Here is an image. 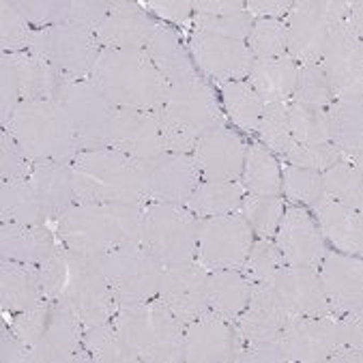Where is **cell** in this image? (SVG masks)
<instances>
[{
	"mask_svg": "<svg viewBox=\"0 0 363 363\" xmlns=\"http://www.w3.org/2000/svg\"><path fill=\"white\" fill-rule=\"evenodd\" d=\"M147 202L74 204L54 226L58 243L71 252L97 256L142 241V213Z\"/></svg>",
	"mask_w": 363,
	"mask_h": 363,
	"instance_id": "obj_1",
	"label": "cell"
},
{
	"mask_svg": "<svg viewBox=\"0 0 363 363\" xmlns=\"http://www.w3.org/2000/svg\"><path fill=\"white\" fill-rule=\"evenodd\" d=\"M116 108L155 112L164 108L170 84L144 50L101 48L89 76Z\"/></svg>",
	"mask_w": 363,
	"mask_h": 363,
	"instance_id": "obj_2",
	"label": "cell"
},
{
	"mask_svg": "<svg viewBox=\"0 0 363 363\" xmlns=\"http://www.w3.org/2000/svg\"><path fill=\"white\" fill-rule=\"evenodd\" d=\"M125 363H179L185 327L155 297L147 303L118 308L112 316Z\"/></svg>",
	"mask_w": 363,
	"mask_h": 363,
	"instance_id": "obj_3",
	"label": "cell"
},
{
	"mask_svg": "<svg viewBox=\"0 0 363 363\" xmlns=\"http://www.w3.org/2000/svg\"><path fill=\"white\" fill-rule=\"evenodd\" d=\"M9 327L28 344L37 363L91 361L82 348V323L58 301L43 299L35 308L13 314Z\"/></svg>",
	"mask_w": 363,
	"mask_h": 363,
	"instance_id": "obj_4",
	"label": "cell"
},
{
	"mask_svg": "<svg viewBox=\"0 0 363 363\" xmlns=\"http://www.w3.org/2000/svg\"><path fill=\"white\" fill-rule=\"evenodd\" d=\"M78 204L147 202L140 166L116 149L80 151L71 162Z\"/></svg>",
	"mask_w": 363,
	"mask_h": 363,
	"instance_id": "obj_5",
	"label": "cell"
},
{
	"mask_svg": "<svg viewBox=\"0 0 363 363\" xmlns=\"http://www.w3.org/2000/svg\"><path fill=\"white\" fill-rule=\"evenodd\" d=\"M33 164L65 162L71 164L80 153L74 129L60 104L22 101L5 127Z\"/></svg>",
	"mask_w": 363,
	"mask_h": 363,
	"instance_id": "obj_6",
	"label": "cell"
},
{
	"mask_svg": "<svg viewBox=\"0 0 363 363\" xmlns=\"http://www.w3.org/2000/svg\"><path fill=\"white\" fill-rule=\"evenodd\" d=\"M200 217L187 206L147 202L142 213V245L162 267H174L196 260Z\"/></svg>",
	"mask_w": 363,
	"mask_h": 363,
	"instance_id": "obj_7",
	"label": "cell"
},
{
	"mask_svg": "<svg viewBox=\"0 0 363 363\" xmlns=\"http://www.w3.org/2000/svg\"><path fill=\"white\" fill-rule=\"evenodd\" d=\"M286 361H327L340 344L363 348L361 316H293L279 333Z\"/></svg>",
	"mask_w": 363,
	"mask_h": 363,
	"instance_id": "obj_8",
	"label": "cell"
},
{
	"mask_svg": "<svg viewBox=\"0 0 363 363\" xmlns=\"http://www.w3.org/2000/svg\"><path fill=\"white\" fill-rule=\"evenodd\" d=\"M95 260L110 286L116 310L157 297L164 267L142 243L114 247L97 254Z\"/></svg>",
	"mask_w": 363,
	"mask_h": 363,
	"instance_id": "obj_9",
	"label": "cell"
},
{
	"mask_svg": "<svg viewBox=\"0 0 363 363\" xmlns=\"http://www.w3.org/2000/svg\"><path fill=\"white\" fill-rule=\"evenodd\" d=\"M56 301L74 312L84 329L112 320L116 312L110 286L95 256L71 250H67V277Z\"/></svg>",
	"mask_w": 363,
	"mask_h": 363,
	"instance_id": "obj_10",
	"label": "cell"
},
{
	"mask_svg": "<svg viewBox=\"0 0 363 363\" xmlns=\"http://www.w3.org/2000/svg\"><path fill=\"white\" fill-rule=\"evenodd\" d=\"M28 52L48 60L52 67L62 71L74 80H89L97 62L101 45L93 30L78 24H60L50 28H35Z\"/></svg>",
	"mask_w": 363,
	"mask_h": 363,
	"instance_id": "obj_11",
	"label": "cell"
},
{
	"mask_svg": "<svg viewBox=\"0 0 363 363\" xmlns=\"http://www.w3.org/2000/svg\"><path fill=\"white\" fill-rule=\"evenodd\" d=\"M74 129L78 151L110 149V133L118 108L89 80H76L58 101Z\"/></svg>",
	"mask_w": 363,
	"mask_h": 363,
	"instance_id": "obj_12",
	"label": "cell"
},
{
	"mask_svg": "<svg viewBox=\"0 0 363 363\" xmlns=\"http://www.w3.org/2000/svg\"><path fill=\"white\" fill-rule=\"evenodd\" d=\"M252 243L254 230L241 213L202 217L198 228L196 260L208 273L222 269H241Z\"/></svg>",
	"mask_w": 363,
	"mask_h": 363,
	"instance_id": "obj_13",
	"label": "cell"
},
{
	"mask_svg": "<svg viewBox=\"0 0 363 363\" xmlns=\"http://www.w3.org/2000/svg\"><path fill=\"white\" fill-rule=\"evenodd\" d=\"M162 112L172 125L181 127L196 140L224 125V110L217 95L200 76L170 84Z\"/></svg>",
	"mask_w": 363,
	"mask_h": 363,
	"instance_id": "obj_14",
	"label": "cell"
},
{
	"mask_svg": "<svg viewBox=\"0 0 363 363\" xmlns=\"http://www.w3.org/2000/svg\"><path fill=\"white\" fill-rule=\"evenodd\" d=\"M147 202H166L185 206L200 183V170L191 155L162 153L153 160L138 162Z\"/></svg>",
	"mask_w": 363,
	"mask_h": 363,
	"instance_id": "obj_15",
	"label": "cell"
},
{
	"mask_svg": "<svg viewBox=\"0 0 363 363\" xmlns=\"http://www.w3.org/2000/svg\"><path fill=\"white\" fill-rule=\"evenodd\" d=\"M333 99H361L363 95V48L344 22L331 28L320 58Z\"/></svg>",
	"mask_w": 363,
	"mask_h": 363,
	"instance_id": "obj_16",
	"label": "cell"
},
{
	"mask_svg": "<svg viewBox=\"0 0 363 363\" xmlns=\"http://www.w3.org/2000/svg\"><path fill=\"white\" fill-rule=\"evenodd\" d=\"M187 50L200 74L222 84L245 80L254 60L245 41L208 35L196 28L189 35Z\"/></svg>",
	"mask_w": 363,
	"mask_h": 363,
	"instance_id": "obj_17",
	"label": "cell"
},
{
	"mask_svg": "<svg viewBox=\"0 0 363 363\" xmlns=\"http://www.w3.org/2000/svg\"><path fill=\"white\" fill-rule=\"evenodd\" d=\"M157 299L172 312V316L185 327L208 306V271L198 262H183L166 267L162 273Z\"/></svg>",
	"mask_w": 363,
	"mask_h": 363,
	"instance_id": "obj_18",
	"label": "cell"
},
{
	"mask_svg": "<svg viewBox=\"0 0 363 363\" xmlns=\"http://www.w3.org/2000/svg\"><path fill=\"white\" fill-rule=\"evenodd\" d=\"M241 337L235 323L213 310L202 312L183 331V354L187 363H226L241 350Z\"/></svg>",
	"mask_w": 363,
	"mask_h": 363,
	"instance_id": "obj_19",
	"label": "cell"
},
{
	"mask_svg": "<svg viewBox=\"0 0 363 363\" xmlns=\"http://www.w3.org/2000/svg\"><path fill=\"white\" fill-rule=\"evenodd\" d=\"M318 271L325 299L333 316H361L363 264L359 256L327 252Z\"/></svg>",
	"mask_w": 363,
	"mask_h": 363,
	"instance_id": "obj_20",
	"label": "cell"
},
{
	"mask_svg": "<svg viewBox=\"0 0 363 363\" xmlns=\"http://www.w3.org/2000/svg\"><path fill=\"white\" fill-rule=\"evenodd\" d=\"M275 245L279 247L286 264L310 269H318L329 252L316 220L299 204L284 208L275 233Z\"/></svg>",
	"mask_w": 363,
	"mask_h": 363,
	"instance_id": "obj_21",
	"label": "cell"
},
{
	"mask_svg": "<svg viewBox=\"0 0 363 363\" xmlns=\"http://www.w3.org/2000/svg\"><path fill=\"white\" fill-rule=\"evenodd\" d=\"M286 54L297 65L320 62L333 24L323 16L320 0H297L288 9L286 20Z\"/></svg>",
	"mask_w": 363,
	"mask_h": 363,
	"instance_id": "obj_22",
	"label": "cell"
},
{
	"mask_svg": "<svg viewBox=\"0 0 363 363\" xmlns=\"http://www.w3.org/2000/svg\"><path fill=\"white\" fill-rule=\"evenodd\" d=\"M293 318L290 310L279 299L277 290L271 281L252 284L250 303L235 320V329L241 337V344H260L279 337L286 323Z\"/></svg>",
	"mask_w": 363,
	"mask_h": 363,
	"instance_id": "obj_23",
	"label": "cell"
},
{
	"mask_svg": "<svg viewBox=\"0 0 363 363\" xmlns=\"http://www.w3.org/2000/svg\"><path fill=\"white\" fill-rule=\"evenodd\" d=\"M202 181H241L245 144L226 125L204 133L191 153Z\"/></svg>",
	"mask_w": 363,
	"mask_h": 363,
	"instance_id": "obj_24",
	"label": "cell"
},
{
	"mask_svg": "<svg viewBox=\"0 0 363 363\" xmlns=\"http://www.w3.org/2000/svg\"><path fill=\"white\" fill-rule=\"evenodd\" d=\"M157 26L160 24L138 3L116 0L110 16L95 30V37L106 50H144Z\"/></svg>",
	"mask_w": 363,
	"mask_h": 363,
	"instance_id": "obj_25",
	"label": "cell"
},
{
	"mask_svg": "<svg viewBox=\"0 0 363 363\" xmlns=\"http://www.w3.org/2000/svg\"><path fill=\"white\" fill-rule=\"evenodd\" d=\"M110 147L135 162L153 160L166 153L155 114L129 108H118L116 112L110 133Z\"/></svg>",
	"mask_w": 363,
	"mask_h": 363,
	"instance_id": "obj_26",
	"label": "cell"
},
{
	"mask_svg": "<svg viewBox=\"0 0 363 363\" xmlns=\"http://www.w3.org/2000/svg\"><path fill=\"white\" fill-rule=\"evenodd\" d=\"M271 284L293 316H329L331 314V308L325 299L316 269L284 264L275 273Z\"/></svg>",
	"mask_w": 363,
	"mask_h": 363,
	"instance_id": "obj_27",
	"label": "cell"
},
{
	"mask_svg": "<svg viewBox=\"0 0 363 363\" xmlns=\"http://www.w3.org/2000/svg\"><path fill=\"white\" fill-rule=\"evenodd\" d=\"M314 220L325 237L337 252L359 256L363 252V224L361 211H354L333 198L323 196L314 206Z\"/></svg>",
	"mask_w": 363,
	"mask_h": 363,
	"instance_id": "obj_28",
	"label": "cell"
},
{
	"mask_svg": "<svg viewBox=\"0 0 363 363\" xmlns=\"http://www.w3.org/2000/svg\"><path fill=\"white\" fill-rule=\"evenodd\" d=\"M20 78V93L22 101H60L65 91L76 80L65 76L62 71L52 67L48 60L30 54V52H18L9 54Z\"/></svg>",
	"mask_w": 363,
	"mask_h": 363,
	"instance_id": "obj_29",
	"label": "cell"
},
{
	"mask_svg": "<svg viewBox=\"0 0 363 363\" xmlns=\"http://www.w3.org/2000/svg\"><path fill=\"white\" fill-rule=\"evenodd\" d=\"M56 239V233L50 230L45 224H3V228H0V260L41 264L60 247Z\"/></svg>",
	"mask_w": 363,
	"mask_h": 363,
	"instance_id": "obj_30",
	"label": "cell"
},
{
	"mask_svg": "<svg viewBox=\"0 0 363 363\" xmlns=\"http://www.w3.org/2000/svg\"><path fill=\"white\" fill-rule=\"evenodd\" d=\"M28 183L37 194L48 220L56 222L65 211L78 204L74 191V179H71V164L65 162L35 164Z\"/></svg>",
	"mask_w": 363,
	"mask_h": 363,
	"instance_id": "obj_31",
	"label": "cell"
},
{
	"mask_svg": "<svg viewBox=\"0 0 363 363\" xmlns=\"http://www.w3.org/2000/svg\"><path fill=\"white\" fill-rule=\"evenodd\" d=\"M329 144L344 162L361 166V138H363V101L361 99H333L327 108Z\"/></svg>",
	"mask_w": 363,
	"mask_h": 363,
	"instance_id": "obj_32",
	"label": "cell"
},
{
	"mask_svg": "<svg viewBox=\"0 0 363 363\" xmlns=\"http://www.w3.org/2000/svg\"><path fill=\"white\" fill-rule=\"evenodd\" d=\"M144 52L149 54L151 62L168 80V84H179V82L198 78V69L189 56L187 45L183 43L181 35L166 24L157 26L151 41L144 48Z\"/></svg>",
	"mask_w": 363,
	"mask_h": 363,
	"instance_id": "obj_33",
	"label": "cell"
},
{
	"mask_svg": "<svg viewBox=\"0 0 363 363\" xmlns=\"http://www.w3.org/2000/svg\"><path fill=\"white\" fill-rule=\"evenodd\" d=\"M297 76L299 65L288 54L279 58H254L247 74V84L264 104H279L293 97Z\"/></svg>",
	"mask_w": 363,
	"mask_h": 363,
	"instance_id": "obj_34",
	"label": "cell"
},
{
	"mask_svg": "<svg viewBox=\"0 0 363 363\" xmlns=\"http://www.w3.org/2000/svg\"><path fill=\"white\" fill-rule=\"evenodd\" d=\"M43 301L39 264L3 262L0 264V306L9 314L26 312Z\"/></svg>",
	"mask_w": 363,
	"mask_h": 363,
	"instance_id": "obj_35",
	"label": "cell"
},
{
	"mask_svg": "<svg viewBox=\"0 0 363 363\" xmlns=\"http://www.w3.org/2000/svg\"><path fill=\"white\" fill-rule=\"evenodd\" d=\"M252 284L239 269H222L208 273V306L215 314L235 323L250 303Z\"/></svg>",
	"mask_w": 363,
	"mask_h": 363,
	"instance_id": "obj_36",
	"label": "cell"
},
{
	"mask_svg": "<svg viewBox=\"0 0 363 363\" xmlns=\"http://www.w3.org/2000/svg\"><path fill=\"white\" fill-rule=\"evenodd\" d=\"M245 189L239 181H200L187 200V208L196 217H217L239 213Z\"/></svg>",
	"mask_w": 363,
	"mask_h": 363,
	"instance_id": "obj_37",
	"label": "cell"
},
{
	"mask_svg": "<svg viewBox=\"0 0 363 363\" xmlns=\"http://www.w3.org/2000/svg\"><path fill=\"white\" fill-rule=\"evenodd\" d=\"M0 220L3 224L24 226H41L50 222L28 181H11L0 185Z\"/></svg>",
	"mask_w": 363,
	"mask_h": 363,
	"instance_id": "obj_38",
	"label": "cell"
},
{
	"mask_svg": "<svg viewBox=\"0 0 363 363\" xmlns=\"http://www.w3.org/2000/svg\"><path fill=\"white\" fill-rule=\"evenodd\" d=\"M241 185L250 194L258 196H281V172L273 153L258 142L245 147V164Z\"/></svg>",
	"mask_w": 363,
	"mask_h": 363,
	"instance_id": "obj_39",
	"label": "cell"
},
{
	"mask_svg": "<svg viewBox=\"0 0 363 363\" xmlns=\"http://www.w3.org/2000/svg\"><path fill=\"white\" fill-rule=\"evenodd\" d=\"M222 101H224V110L228 114V118L243 131L254 133L258 129L262 110H264V101L260 99V95L243 80L239 82H224L222 84Z\"/></svg>",
	"mask_w": 363,
	"mask_h": 363,
	"instance_id": "obj_40",
	"label": "cell"
},
{
	"mask_svg": "<svg viewBox=\"0 0 363 363\" xmlns=\"http://www.w3.org/2000/svg\"><path fill=\"white\" fill-rule=\"evenodd\" d=\"M320 179H323V194L327 198H333L354 211H361L363 206L361 166L350 162H337L335 166L320 172Z\"/></svg>",
	"mask_w": 363,
	"mask_h": 363,
	"instance_id": "obj_41",
	"label": "cell"
},
{
	"mask_svg": "<svg viewBox=\"0 0 363 363\" xmlns=\"http://www.w3.org/2000/svg\"><path fill=\"white\" fill-rule=\"evenodd\" d=\"M284 208H286V204H284L281 196L247 194V196H243L239 213L245 217V222L250 224L254 235H258L260 239H271L277 233Z\"/></svg>",
	"mask_w": 363,
	"mask_h": 363,
	"instance_id": "obj_42",
	"label": "cell"
},
{
	"mask_svg": "<svg viewBox=\"0 0 363 363\" xmlns=\"http://www.w3.org/2000/svg\"><path fill=\"white\" fill-rule=\"evenodd\" d=\"M256 131L271 153L286 157L295 144L293 135H290V127H288V101L267 104Z\"/></svg>",
	"mask_w": 363,
	"mask_h": 363,
	"instance_id": "obj_43",
	"label": "cell"
},
{
	"mask_svg": "<svg viewBox=\"0 0 363 363\" xmlns=\"http://www.w3.org/2000/svg\"><path fill=\"white\" fill-rule=\"evenodd\" d=\"M288 127L297 144H320L329 142V118L327 110L308 108L301 104H288Z\"/></svg>",
	"mask_w": 363,
	"mask_h": 363,
	"instance_id": "obj_44",
	"label": "cell"
},
{
	"mask_svg": "<svg viewBox=\"0 0 363 363\" xmlns=\"http://www.w3.org/2000/svg\"><path fill=\"white\" fill-rule=\"evenodd\" d=\"M293 101L308 106V108H318V110H327L333 104V93H331V86L327 82L325 69L320 62L299 65Z\"/></svg>",
	"mask_w": 363,
	"mask_h": 363,
	"instance_id": "obj_45",
	"label": "cell"
},
{
	"mask_svg": "<svg viewBox=\"0 0 363 363\" xmlns=\"http://www.w3.org/2000/svg\"><path fill=\"white\" fill-rule=\"evenodd\" d=\"M281 194L301 206H314L325 194H323V179L320 172L306 170L299 166H284L281 170Z\"/></svg>",
	"mask_w": 363,
	"mask_h": 363,
	"instance_id": "obj_46",
	"label": "cell"
},
{
	"mask_svg": "<svg viewBox=\"0 0 363 363\" xmlns=\"http://www.w3.org/2000/svg\"><path fill=\"white\" fill-rule=\"evenodd\" d=\"M284 264H286V260H284L279 247L275 245V241L258 239L252 243L250 254L239 271L250 284H258V281H271Z\"/></svg>",
	"mask_w": 363,
	"mask_h": 363,
	"instance_id": "obj_47",
	"label": "cell"
},
{
	"mask_svg": "<svg viewBox=\"0 0 363 363\" xmlns=\"http://www.w3.org/2000/svg\"><path fill=\"white\" fill-rule=\"evenodd\" d=\"M82 348L95 363H125V354L114 320L86 327L82 331Z\"/></svg>",
	"mask_w": 363,
	"mask_h": 363,
	"instance_id": "obj_48",
	"label": "cell"
},
{
	"mask_svg": "<svg viewBox=\"0 0 363 363\" xmlns=\"http://www.w3.org/2000/svg\"><path fill=\"white\" fill-rule=\"evenodd\" d=\"M254 58H279L286 56V28L281 20L256 18L245 39Z\"/></svg>",
	"mask_w": 363,
	"mask_h": 363,
	"instance_id": "obj_49",
	"label": "cell"
},
{
	"mask_svg": "<svg viewBox=\"0 0 363 363\" xmlns=\"http://www.w3.org/2000/svg\"><path fill=\"white\" fill-rule=\"evenodd\" d=\"M33 30L35 28L26 22V18L16 9L13 0L0 3V48L5 54L28 52Z\"/></svg>",
	"mask_w": 363,
	"mask_h": 363,
	"instance_id": "obj_50",
	"label": "cell"
},
{
	"mask_svg": "<svg viewBox=\"0 0 363 363\" xmlns=\"http://www.w3.org/2000/svg\"><path fill=\"white\" fill-rule=\"evenodd\" d=\"M13 5L37 30L69 22L71 0H13Z\"/></svg>",
	"mask_w": 363,
	"mask_h": 363,
	"instance_id": "obj_51",
	"label": "cell"
},
{
	"mask_svg": "<svg viewBox=\"0 0 363 363\" xmlns=\"http://www.w3.org/2000/svg\"><path fill=\"white\" fill-rule=\"evenodd\" d=\"M254 18L247 11H241L237 16H202L194 13V28L217 35V37H226V39H237L245 41L250 30H252Z\"/></svg>",
	"mask_w": 363,
	"mask_h": 363,
	"instance_id": "obj_52",
	"label": "cell"
},
{
	"mask_svg": "<svg viewBox=\"0 0 363 363\" xmlns=\"http://www.w3.org/2000/svg\"><path fill=\"white\" fill-rule=\"evenodd\" d=\"M290 166H299L306 170H314V172H325L327 168L335 166L337 162H344L342 155L331 147L329 142H320V144H293V149L288 151V155L284 157Z\"/></svg>",
	"mask_w": 363,
	"mask_h": 363,
	"instance_id": "obj_53",
	"label": "cell"
},
{
	"mask_svg": "<svg viewBox=\"0 0 363 363\" xmlns=\"http://www.w3.org/2000/svg\"><path fill=\"white\" fill-rule=\"evenodd\" d=\"M33 166L35 164L24 155L16 138L7 129L0 131V177H3V183L28 181Z\"/></svg>",
	"mask_w": 363,
	"mask_h": 363,
	"instance_id": "obj_54",
	"label": "cell"
},
{
	"mask_svg": "<svg viewBox=\"0 0 363 363\" xmlns=\"http://www.w3.org/2000/svg\"><path fill=\"white\" fill-rule=\"evenodd\" d=\"M20 104H22V93H20L18 69L11 56L3 54V58H0V125H3V129L9 125V118Z\"/></svg>",
	"mask_w": 363,
	"mask_h": 363,
	"instance_id": "obj_55",
	"label": "cell"
},
{
	"mask_svg": "<svg viewBox=\"0 0 363 363\" xmlns=\"http://www.w3.org/2000/svg\"><path fill=\"white\" fill-rule=\"evenodd\" d=\"M39 277H41L43 299L56 301L67 277V247L60 245L45 262L39 264Z\"/></svg>",
	"mask_w": 363,
	"mask_h": 363,
	"instance_id": "obj_56",
	"label": "cell"
},
{
	"mask_svg": "<svg viewBox=\"0 0 363 363\" xmlns=\"http://www.w3.org/2000/svg\"><path fill=\"white\" fill-rule=\"evenodd\" d=\"M110 11L112 3H108V0H71L69 22L95 33L99 24L110 16Z\"/></svg>",
	"mask_w": 363,
	"mask_h": 363,
	"instance_id": "obj_57",
	"label": "cell"
},
{
	"mask_svg": "<svg viewBox=\"0 0 363 363\" xmlns=\"http://www.w3.org/2000/svg\"><path fill=\"white\" fill-rule=\"evenodd\" d=\"M235 361L237 363H286V354H284L279 337H275L269 342L241 346Z\"/></svg>",
	"mask_w": 363,
	"mask_h": 363,
	"instance_id": "obj_58",
	"label": "cell"
},
{
	"mask_svg": "<svg viewBox=\"0 0 363 363\" xmlns=\"http://www.w3.org/2000/svg\"><path fill=\"white\" fill-rule=\"evenodd\" d=\"M144 9L172 24H185L194 16V3L189 0H149Z\"/></svg>",
	"mask_w": 363,
	"mask_h": 363,
	"instance_id": "obj_59",
	"label": "cell"
},
{
	"mask_svg": "<svg viewBox=\"0 0 363 363\" xmlns=\"http://www.w3.org/2000/svg\"><path fill=\"white\" fill-rule=\"evenodd\" d=\"M0 359L5 363H33V352L28 348V344L18 337L11 327L7 329V325H3V333H0Z\"/></svg>",
	"mask_w": 363,
	"mask_h": 363,
	"instance_id": "obj_60",
	"label": "cell"
},
{
	"mask_svg": "<svg viewBox=\"0 0 363 363\" xmlns=\"http://www.w3.org/2000/svg\"><path fill=\"white\" fill-rule=\"evenodd\" d=\"M293 7V0H250L245 3V11L256 20V18H286L288 9Z\"/></svg>",
	"mask_w": 363,
	"mask_h": 363,
	"instance_id": "obj_61",
	"label": "cell"
},
{
	"mask_svg": "<svg viewBox=\"0 0 363 363\" xmlns=\"http://www.w3.org/2000/svg\"><path fill=\"white\" fill-rule=\"evenodd\" d=\"M245 11L243 0H198L194 3V13L202 16H237Z\"/></svg>",
	"mask_w": 363,
	"mask_h": 363,
	"instance_id": "obj_62",
	"label": "cell"
},
{
	"mask_svg": "<svg viewBox=\"0 0 363 363\" xmlns=\"http://www.w3.org/2000/svg\"><path fill=\"white\" fill-rule=\"evenodd\" d=\"M361 359H363V348L352 344H340L327 357V361L331 363H361Z\"/></svg>",
	"mask_w": 363,
	"mask_h": 363,
	"instance_id": "obj_63",
	"label": "cell"
},
{
	"mask_svg": "<svg viewBox=\"0 0 363 363\" xmlns=\"http://www.w3.org/2000/svg\"><path fill=\"white\" fill-rule=\"evenodd\" d=\"M344 24H346L357 37L363 35V5L359 3V0L350 5V13H348V18L344 20Z\"/></svg>",
	"mask_w": 363,
	"mask_h": 363,
	"instance_id": "obj_64",
	"label": "cell"
}]
</instances>
